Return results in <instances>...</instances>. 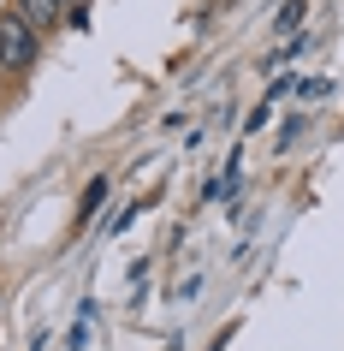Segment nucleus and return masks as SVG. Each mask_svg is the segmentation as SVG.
Masks as SVG:
<instances>
[{
  "instance_id": "nucleus-3",
  "label": "nucleus",
  "mask_w": 344,
  "mask_h": 351,
  "mask_svg": "<svg viewBox=\"0 0 344 351\" xmlns=\"http://www.w3.org/2000/svg\"><path fill=\"white\" fill-rule=\"evenodd\" d=\"M101 197H107V179H90V191H83V203H77V221H95V208H101Z\"/></svg>"
},
{
  "instance_id": "nucleus-4",
  "label": "nucleus",
  "mask_w": 344,
  "mask_h": 351,
  "mask_svg": "<svg viewBox=\"0 0 344 351\" xmlns=\"http://www.w3.org/2000/svg\"><path fill=\"white\" fill-rule=\"evenodd\" d=\"M303 0H285V6H279V30H297V24H303Z\"/></svg>"
},
{
  "instance_id": "nucleus-2",
  "label": "nucleus",
  "mask_w": 344,
  "mask_h": 351,
  "mask_svg": "<svg viewBox=\"0 0 344 351\" xmlns=\"http://www.w3.org/2000/svg\"><path fill=\"white\" fill-rule=\"evenodd\" d=\"M59 6H66V0H24L18 12L36 24V30H48V24H59Z\"/></svg>"
},
{
  "instance_id": "nucleus-6",
  "label": "nucleus",
  "mask_w": 344,
  "mask_h": 351,
  "mask_svg": "<svg viewBox=\"0 0 344 351\" xmlns=\"http://www.w3.org/2000/svg\"><path fill=\"white\" fill-rule=\"evenodd\" d=\"M66 6H72V0H66Z\"/></svg>"
},
{
  "instance_id": "nucleus-5",
  "label": "nucleus",
  "mask_w": 344,
  "mask_h": 351,
  "mask_svg": "<svg viewBox=\"0 0 344 351\" xmlns=\"http://www.w3.org/2000/svg\"><path fill=\"white\" fill-rule=\"evenodd\" d=\"M267 113H273V95H267V101H261V108H250V119H243V137H250V131H261V125H267Z\"/></svg>"
},
{
  "instance_id": "nucleus-1",
  "label": "nucleus",
  "mask_w": 344,
  "mask_h": 351,
  "mask_svg": "<svg viewBox=\"0 0 344 351\" xmlns=\"http://www.w3.org/2000/svg\"><path fill=\"white\" fill-rule=\"evenodd\" d=\"M36 24L24 19L18 6L12 12H0V72H30L36 66Z\"/></svg>"
}]
</instances>
